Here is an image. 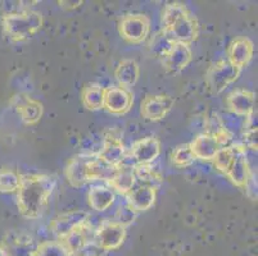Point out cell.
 Here are the masks:
<instances>
[{
  "label": "cell",
  "mask_w": 258,
  "mask_h": 256,
  "mask_svg": "<svg viewBox=\"0 0 258 256\" xmlns=\"http://www.w3.org/2000/svg\"><path fill=\"white\" fill-rule=\"evenodd\" d=\"M226 107L236 116L247 118L255 113V94L245 89H236L227 95Z\"/></svg>",
  "instance_id": "obj_16"
},
{
  "label": "cell",
  "mask_w": 258,
  "mask_h": 256,
  "mask_svg": "<svg viewBox=\"0 0 258 256\" xmlns=\"http://www.w3.org/2000/svg\"><path fill=\"white\" fill-rule=\"evenodd\" d=\"M134 94L130 89L121 86H109L104 91V108L107 112L114 116H123L133 108Z\"/></svg>",
  "instance_id": "obj_10"
},
{
  "label": "cell",
  "mask_w": 258,
  "mask_h": 256,
  "mask_svg": "<svg viewBox=\"0 0 258 256\" xmlns=\"http://www.w3.org/2000/svg\"><path fill=\"white\" fill-rule=\"evenodd\" d=\"M162 65L168 73H180L193 59V51L187 44L173 42L170 50L162 56Z\"/></svg>",
  "instance_id": "obj_12"
},
{
  "label": "cell",
  "mask_w": 258,
  "mask_h": 256,
  "mask_svg": "<svg viewBox=\"0 0 258 256\" xmlns=\"http://www.w3.org/2000/svg\"><path fill=\"white\" fill-rule=\"evenodd\" d=\"M97 242L102 250H113L122 245L126 237V227L116 220H105L95 232Z\"/></svg>",
  "instance_id": "obj_13"
},
{
  "label": "cell",
  "mask_w": 258,
  "mask_h": 256,
  "mask_svg": "<svg viewBox=\"0 0 258 256\" xmlns=\"http://www.w3.org/2000/svg\"><path fill=\"white\" fill-rule=\"evenodd\" d=\"M172 44L173 42L171 41V40H168L163 32L162 31L158 32L151 42L152 53H153L157 58H162V56L165 55V54L170 50Z\"/></svg>",
  "instance_id": "obj_28"
},
{
  "label": "cell",
  "mask_w": 258,
  "mask_h": 256,
  "mask_svg": "<svg viewBox=\"0 0 258 256\" xmlns=\"http://www.w3.org/2000/svg\"><path fill=\"white\" fill-rule=\"evenodd\" d=\"M157 197V189L147 185H135L126 195L127 206L135 213L147 211L154 205Z\"/></svg>",
  "instance_id": "obj_19"
},
{
  "label": "cell",
  "mask_w": 258,
  "mask_h": 256,
  "mask_svg": "<svg viewBox=\"0 0 258 256\" xmlns=\"http://www.w3.org/2000/svg\"><path fill=\"white\" fill-rule=\"evenodd\" d=\"M107 183L114 192H118V194L126 196L137 185V180L134 175V166L122 163L121 165L117 166L113 176L107 181Z\"/></svg>",
  "instance_id": "obj_20"
},
{
  "label": "cell",
  "mask_w": 258,
  "mask_h": 256,
  "mask_svg": "<svg viewBox=\"0 0 258 256\" xmlns=\"http://www.w3.org/2000/svg\"><path fill=\"white\" fill-rule=\"evenodd\" d=\"M254 117L255 113L247 117V122L244 124V146L252 150H257V119Z\"/></svg>",
  "instance_id": "obj_27"
},
{
  "label": "cell",
  "mask_w": 258,
  "mask_h": 256,
  "mask_svg": "<svg viewBox=\"0 0 258 256\" xmlns=\"http://www.w3.org/2000/svg\"><path fill=\"white\" fill-rule=\"evenodd\" d=\"M197 159L191 149H190L189 144L179 145L176 149H173L172 155H171V161H172L173 165L180 166V168L191 165Z\"/></svg>",
  "instance_id": "obj_26"
},
{
  "label": "cell",
  "mask_w": 258,
  "mask_h": 256,
  "mask_svg": "<svg viewBox=\"0 0 258 256\" xmlns=\"http://www.w3.org/2000/svg\"><path fill=\"white\" fill-rule=\"evenodd\" d=\"M189 145L196 159H201V160H213L220 149L225 147V145L219 138L208 132L198 135Z\"/></svg>",
  "instance_id": "obj_18"
},
{
  "label": "cell",
  "mask_w": 258,
  "mask_h": 256,
  "mask_svg": "<svg viewBox=\"0 0 258 256\" xmlns=\"http://www.w3.org/2000/svg\"><path fill=\"white\" fill-rule=\"evenodd\" d=\"M254 55V45L250 39L245 36H238L229 44L227 48V60L238 68L248 67Z\"/></svg>",
  "instance_id": "obj_15"
},
{
  "label": "cell",
  "mask_w": 258,
  "mask_h": 256,
  "mask_svg": "<svg viewBox=\"0 0 258 256\" xmlns=\"http://www.w3.org/2000/svg\"><path fill=\"white\" fill-rule=\"evenodd\" d=\"M98 155L80 154L74 156L66 166V177L74 187H83L84 185L95 181V163Z\"/></svg>",
  "instance_id": "obj_5"
},
{
  "label": "cell",
  "mask_w": 258,
  "mask_h": 256,
  "mask_svg": "<svg viewBox=\"0 0 258 256\" xmlns=\"http://www.w3.org/2000/svg\"><path fill=\"white\" fill-rule=\"evenodd\" d=\"M55 185L57 180L50 175L22 176L17 190V208L21 215L31 220L43 217Z\"/></svg>",
  "instance_id": "obj_1"
},
{
  "label": "cell",
  "mask_w": 258,
  "mask_h": 256,
  "mask_svg": "<svg viewBox=\"0 0 258 256\" xmlns=\"http://www.w3.org/2000/svg\"><path fill=\"white\" fill-rule=\"evenodd\" d=\"M241 69L227 59L219 60L208 68L206 73L207 86L213 94H220L239 78Z\"/></svg>",
  "instance_id": "obj_6"
},
{
  "label": "cell",
  "mask_w": 258,
  "mask_h": 256,
  "mask_svg": "<svg viewBox=\"0 0 258 256\" xmlns=\"http://www.w3.org/2000/svg\"><path fill=\"white\" fill-rule=\"evenodd\" d=\"M161 31L172 42L190 45L198 37V21L184 3L173 2L163 9Z\"/></svg>",
  "instance_id": "obj_2"
},
{
  "label": "cell",
  "mask_w": 258,
  "mask_h": 256,
  "mask_svg": "<svg viewBox=\"0 0 258 256\" xmlns=\"http://www.w3.org/2000/svg\"><path fill=\"white\" fill-rule=\"evenodd\" d=\"M118 32L130 44H142L151 32V20L143 13H130L121 18Z\"/></svg>",
  "instance_id": "obj_7"
},
{
  "label": "cell",
  "mask_w": 258,
  "mask_h": 256,
  "mask_svg": "<svg viewBox=\"0 0 258 256\" xmlns=\"http://www.w3.org/2000/svg\"><path fill=\"white\" fill-rule=\"evenodd\" d=\"M140 76L139 64L134 59H123L118 63L116 70H114V77H116L118 86L125 89L133 88L137 83Z\"/></svg>",
  "instance_id": "obj_22"
},
{
  "label": "cell",
  "mask_w": 258,
  "mask_h": 256,
  "mask_svg": "<svg viewBox=\"0 0 258 256\" xmlns=\"http://www.w3.org/2000/svg\"><path fill=\"white\" fill-rule=\"evenodd\" d=\"M89 218H90V214L85 210L67 211L54 218L53 222L50 223V229L59 238H67L76 229L86 224Z\"/></svg>",
  "instance_id": "obj_11"
},
{
  "label": "cell",
  "mask_w": 258,
  "mask_h": 256,
  "mask_svg": "<svg viewBox=\"0 0 258 256\" xmlns=\"http://www.w3.org/2000/svg\"><path fill=\"white\" fill-rule=\"evenodd\" d=\"M12 104L26 124H35L41 119L44 113L43 104L25 94H18L13 98Z\"/></svg>",
  "instance_id": "obj_17"
},
{
  "label": "cell",
  "mask_w": 258,
  "mask_h": 256,
  "mask_svg": "<svg viewBox=\"0 0 258 256\" xmlns=\"http://www.w3.org/2000/svg\"><path fill=\"white\" fill-rule=\"evenodd\" d=\"M39 256H69V251L62 243L46 242L39 247Z\"/></svg>",
  "instance_id": "obj_29"
},
{
  "label": "cell",
  "mask_w": 258,
  "mask_h": 256,
  "mask_svg": "<svg viewBox=\"0 0 258 256\" xmlns=\"http://www.w3.org/2000/svg\"><path fill=\"white\" fill-rule=\"evenodd\" d=\"M126 149L122 142L121 137L114 132H109L105 135L103 141V147L98 154V158L104 161L108 165L117 168L125 160Z\"/></svg>",
  "instance_id": "obj_14"
},
{
  "label": "cell",
  "mask_w": 258,
  "mask_h": 256,
  "mask_svg": "<svg viewBox=\"0 0 258 256\" xmlns=\"http://www.w3.org/2000/svg\"><path fill=\"white\" fill-rule=\"evenodd\" d=\"M173 104H175V100L172 96L166 95V94L147 95L140 104V114L147 121H161L170 113Z\"/></svg>",
  "instance_id": "obj_9"
},
{
  "label": "cell",
  "mask_w": 258,
  "mask_h": 256,
  "mask_svg": "<svg viewBox=\"0 0 258 256\" xmlns=\"http://www.w3.org/2000/svg\"><path fill=\"white\" fill-rule=\"evenodd\" d=\"M213 164L235 186L245 189L252 180L247 150L244 145H227L220 149L213 158Z\"/></svg>",
  "instance_id": "obj_3"
},
{
  "label": "cell",
  "mask_w": 258,
  "mask_h": 256,
  "mask_svg": "<svg viewBox=\"0 0 258 256\" xmlns=\"http://www.w3.org/2000/svg\"><path fill=\"white\" fill-rule=\"evenodd\" d=\"M134 175L137 180V185H147L158 189V186L163 181L161 172L154 169L152 165H139L134 166Z\"/></svg>",
  "instance_id": "obj_24"
},
{
  "label": "cell",
  "mask_w": 258,
  "mask_h": 256,
  "mask_svg": "<svg viewBox=\"0 0 258 256\" xmlns=\"http://www.w3.org/2000/svg\"><path fill=\"white\" fill-rule=\"evenodd\" d=\"M161 154V142L154 136L144 137L137 141L131 146L128 152H126L123 163L131 166L139 165H152Z\"/></svg>",
  "instance_id": "obj_8"
},
{
  "label": "cell",
  "mask_w": 258,
  "mask_h": 256,
  "mask_svg": "<svg viewBox=\"0 0 258 256\" xmlns=\"http://www.w3.org/2000/svg\"><path fill=\"white\" fill-rule=\"evenodd\" d=\"M135 215H137V213L134 210H131L130 208H128L127 205L125 206V208H121L118 211V214H117V219L116 222L121 223L122 225H125V227H127L130 223L134 222V219H135Z\"/></svg>",
  "instance_id": "obj_30"
},
{
  "label": "cell",
  "mask_w": 258,
  "mask_h": 256,
  "mask_svg": "<svg viewBox=\"0 0 258 256\" xmlns=\"http://www.w3.org/2000/svg\"><path fill=\"white\" fill-rule=\"evenodd\" d=\"M104 91L99 83H86L81 91V102L88 110H99L104 104Z\"/></svg>",
  "instance_id": "obj_23"
},
{
  "label": "cell",
  "mask_w": 258,
  "mask_h": 256,
  "mask_svg": "<svg viewBox=\"0 0 258 256\" xmlns=\"http://www.w3.org/2000/svg\"><path fill=\"white\" fill-rule=\"evenodd\" d=\"M116 199V192L107 186H93L88 192V203L95 211H105L111 208Z\"/></svg>",
  "instance_id": "obj_21"
},
{
  "label": "cell",
  "mask_w": 258,
  "mask_h": 256,
  "mask_svg": "<svg viewBox=\"0 0 258 256\" xmlns=\"http://www.w3.org/2000/svg\"><path fill=\"white\" fill-rule=\"evenodd\" d=\"M22 176L15 169H0V192H17Z\"/></svg>",
  "instance_id": "obj_25"
},
{
  "label": "cell",
  "mask_w": 258,
  "mask_h": 256,
  "mask_svg": "<svg viewBox=\"0 0 258 256\" xmlns=\"http://www.w3.org/2000/svg\"><path fill=\"white\" fill-rule=\"evenodd\" d=\"M43 14L36 11H21L2 18L3 32L12 41H25L43 27Z\"/></svg>",
  "instance_id": "obj_4"
}]
</instances>
